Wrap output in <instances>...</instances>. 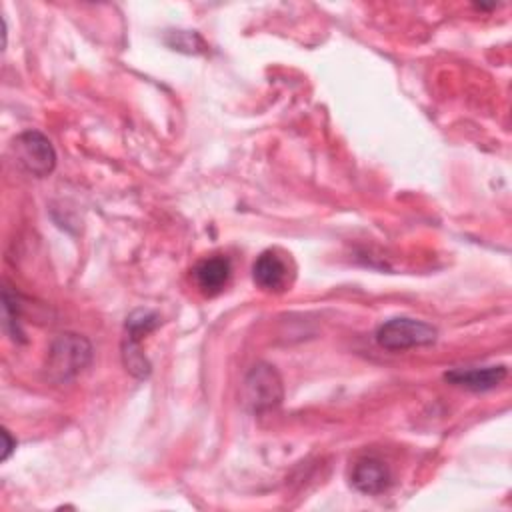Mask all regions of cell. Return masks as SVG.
Returning <instances> with one entry per match:
<instances>
[{"mask_svg":"<svg viewBox=\"0 0 512 512\" xmlns=\"http://www.w3.org/2000/svg\"><path fill=\"white\" fill-rule=\"evenodd\" d=\"M376 342L378 346L398 352V350H408V348H418V346H430L438 338V330L422 320L398 316L382 322L376 328Z\"/></svg>","mask_w":512,"mask_h":512,"instance_id":"cell-4","label":"cell"},{"mask_svg":"<svg viewBox=\"0 0 512 512\" xmlns=\"http://www.w3.org/2000/svg\"><path fill=\"white\" fill-rule=\"evenodd\" d=\"M166 42L172 50L178 52H186V54H200L206 52V42L202 40V36L198 32H190V30H174L166 36Z\"/></svg>","mask_w":512,"mask_h":512,"instance_id":"cell-11","label":"cell"},{"mask_svg":"<svg viewBox=\"0 0 512 512\" xmlns=\"http://www.w3.org/2000/svg\"><path fill=\"white\" fill-rule=\"evenodd\" d=\"M2 438H4V452H2V460H6L10 456V452L14 450L16 442L10 438V432L8 430H2Z\"/></svg>","mask_w":512,"mask_h":512,"instance_id":"cell-13","label":"cell"},{"mask_svg":"<svg viewBox=\"0 0 512 512\" xmlns=\"http://www.w3.org/2000/svg\"><path fill=\"white\" fill-rule=\"evenodd\" d=\"M232 274V264L226 256L222 254H214V256H206L202 260H198L192 268V278L196 288L204 294V296H216L224 290V286L228 284Z\"/></svg>","mask_w":512,"mask_h":512,"instance_id":"cell-6","label":"cell"},{"mask_svg":"<svg viewBox=\"0 0 512 512\" xmlns=\"http://www.w3.org/2000/svg\"><path fill=\"white\" fill-rule=\"evenodd\" d=\"M142 342L124 338L122 342V362L126 366V370L136 376V378H148L150 374V362L142 352Z\"/></svg>","mask_w":512,"mask_h":512,"instance_id":"cell-10","label":"cell"},{"mask_svg":"<svg viewBox=\"0 0 512 512\" xmlns=\"http://www.w3.org/2000/svg\"><path fill=\"white\" fill-rule=\"evenodd\" d=\"M506 374L508 370L502 364L484 368H454L444 374V380L472 392H486L496 388L506 378Z\"/></svg>","mask_w":512,"mask_h":512,"instance_id":"cell-8","label":"cell"},{"mask_svg":"<svg viewBox=\"0 0 512 512\" xmlns=\"http://www.w3.org/2000/svg\"><path fill=\"white\" fill-rule=\"evenodd\" d=\"M252 280L264 292H286L294 280V264L290 254L278 248H268L260 252L252 264Z\"/></svg>","mask_w":512,"mask_h":512,"instance_id":"cell-5","label":"cell"},{"mask_svg":"<svg viewBox=\"0 0 512 512\" xmlns=\"http://www.w3.org/2000/svg\"><path fill=\"white\" fill-rule=\"evenodd\" d=\"M284 398V386L278 370L266 362L250 368L242 382V402L252 414L274 410Z\"/></svg>","mask_w":512,"mask_h":512,"instance_id":"cell-2","label":"cell"},{"mask_svg":"<svg viewBox=\"0 0 512 512\" xmlns=\"http://www.w3.org/2000/svg\"><path fill=\"white\" fill-rule=\"evenodd\" d=\"M10 154L22 172L36 178H44L56 168V150L38 130L20 132L10 144Z\"/></svg>","mask_w":512,"mask_h":512,"instance_id":"cell-3","label":"cell"},{"mask_svg":"<svg viewBox=\"0 0 512 512\" xmlns=\"http://www.w3.org/2000/svg\"><path fill=\"white\" fill-rule=\"evenodd\" d=\"M92 360V346L80 334H60L50 350L46 360V374L54 382H68L78 376Z\"/></svg>","mask_w":512,"mask_h":512,"instance_id":"cell-1","label":"cell"},{"mask_svg":"<svg viewBox=\"0 0 512 512\" xmlns=\"http://www.w3.org/2000/svg\"><path fill=\"white\" fill-rule=\"evenodd\" d=\"M2 310H4V330L16 340V342H24V332L20 330V322H18V300L16 296H12L10 288L6 286L2 290Z\"/></svg>","mask_w":512,"mask_h":512,"instance_id":"cell-12","label":"cell"},{"mask_svg":"<svg viewBox=\"0 0 512 512\" xmlns=\"http://www.w3.org/2000/svg\"><path fill=\"white\" fill-rule=\"evenodd\" d=\"M350 480L358 492L376 496V494H382L388 490V486L392 482V474L384 460H380L376 456H364L354 464Z\"/></svg>","mask_w":512,"mask_h":512,"instance_id":"cell-7","label":"cell"},{"mask_svg":"<svg viewBox=\"0 0 512 512\" xmlns=\"http://www.w3.org/2000/svg\"><path fill=\"white\" fill-rule=\"evenodd\" d=\"M160 324V316L152 310H144V308H138L134 310L128 318H126V338L130 340H136V342H142V338L146 334H150L156 326Z\"/></svg>","mask_w":512,"mask_h":512,"instance_id":"cell-9","label":"cell"}]
</instances>
